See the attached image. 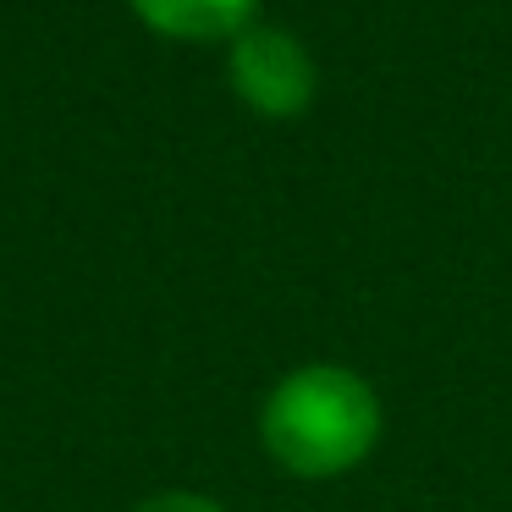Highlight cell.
Returning a JSON list of instances; mask_svg holds the SVG:
<instances>
[{"mask_svg":"<svg viewBox=\"0 0 512 512\" xmlns=\"http://www.w3.org/2000/svg\"><path fill=\"white\" fill-rule=\"evenodd\" d=\"M314 61L287 28H254L232 39V89L259 116H298L314 100Z\"/></svg>","mask_w":512,"mask_h":512,"instance_id":"2","label":"cell"},{"mask_svg":"<svg viewBox=\"0 0 512 512\" xmlns=\"http://www.w3.org/2000/svg\"><path fill=\"white\" fill-rule=\"evenodd\" d=\"M133 512H226V507L210 496H199V490H160V496L138 501Z\"/></svg>","mask_w":512,"mask_h":512,"instance_id":"4","label":"cell"},{"mask_svg":"<svg viewBox=\"0 0 512 512\" xmlns=\"http://www.w3.org/2000/svg\"><path fill=\"white\" fill-rule=\"evenodd\" d=\"M259 441L276 468L298 479H331L358 468L380 441V397L342 364H303L259 408Z\"/></svg>","mask_w":512,"mask_h":512,"instance_id":"1","label":"cell"},{"mask_svg":"<svg viewBox=\"0 0 512 512\" xmlns=\"http://www.w3.org/2000/svg\"><path fill=\"white\" fill-rule=\"evenodd\" d=\"M259 0H133L155 34L166 39H237Z\"/></svg>","mask_w":512,"mask_h":512,"instance_id":"3","label":"cell"}]
</instances>
